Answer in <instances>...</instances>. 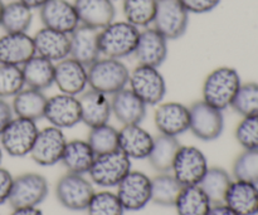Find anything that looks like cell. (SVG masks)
<instances>
[{
    "mask_svg": "<svg viewBox=\"0 0 258 215\" xmlns=\"http://www.w3.org/2000/svg\"><path fill=\"white\" fill-rule=\"evenodd\" d=\"M117 198L125 211H139L151 201V179L141 171L131 170L117 185Z\"/></svg>",
    "mask_w": 258,
    "mask_h": 215,
    "instance_id": "obj_12",
    "label": "cell"
},
{
    "mask_svg": "<svg viewBox=\"0 0 258 215\" xmlns=\"http://www.w3.org/2000/svg\"><path fill=\"white\" fill-rule=\"evenodd\" d=\"M49 193L47 179L37 173H25L13 180L8 203L13 209L39 206Z\"/></svg>",
    "mask_w": 258,
    "mask_h": 215,
    "instance_id": "obj_6",
    "label": "cell"
},
{
    "mask_svg": "<svg viewBox=\"0 0 258 215\" xmlns=\"http://www.w3.org/2000/svg\"><path fill=\"white\" fill-rule=\"evenodd\" d=\"M87 76L91 90L112 96L128 85L130 70L120 59L105 57L87 67Z\"/></svg>",
    "mask_w": 258,
    "mask_h": 215,
    "instance_id": "obj_2",
    "label": "cell"
},
{
    "mask_svg": "<svg viewBox=\"0 0 258 215\" xmlns=\"http://www.w3.org/2000/svg\"><path fill=\"white\" fill-rule=\"evenodd\" d=\"M95 193L92 183L80 174L67 173L55 185V196L59 204L72 211L86 210Z\"/></svg>",
    "mask_w": 258,
    "mask_h": 215,
    "instance_id": "obj_8",
    "label": "cell"
},
{
    "mask_svg": "<svg viewBox=\"0 0 258 215\" xmlns=\"http://www.w3.org/2000/svg\"><path fill=\"white\" fill-rule=\"evenodd\" d=\"M208 215H238L236 211L232 210L228 205H226L224 203L222 204H213L209 210Z\"/></svg>",
    "mask_w": 258,
    "mask_h": 215,
    "instance_id": "obj_45",
    "label": "cell"
},
{
    "mask_svg": "<svg viewBox=\"0 0 258 215\" xmlns=\"http://www.w3.org/2000/svg\"><path fill=\"white\" fill-rule=\"evenodd\" d=\"M10 215H44V213L38 206H32V208L13 209V213Z\"/></svg>",
    "mask_w": 258,
    "mask_h": 215,
    "instance_id": "obj_46",
    "label": "cell"
},
{
    "mask_svg": "<svg viewBox=\"0 0 258 215\" xmlns=\"http://www.w3.org/2000/svg\"><path fill=\"white\" fill-rule=\"evenodd\" d=\"M146 107L130 88H123L111 97L112 113L123 126L140 125L146 116Z\"/></svg>",
    "mask_w": 258,
    "mask_h": 215,
    "instance_id": "obj_25",
    "label": "cell"
},
{
    "mask_svg": "<svg viewBox=\"0 0 258 215\" xmlns=\"http://www.w3.org/2000/svg\"><path fill=\"white\" fill-rule=\"evenodd\" d=\"M33 55L34 43L28 33H5L0 37V64L22 67Z\"/></svg>",
    "mask_w": 258,
    "mask_h": 215,
    "instance_id": "obj_21",
    "label": "cell"
},
{
    "mask_svg": "<svg viewBox=\"0 0 258 215\" xmlns=\"http://www.w3.org/2000/svg\"><path fill=\"white\" fill-rule=\"evenodd\" d=\"M180 146L178 138L173 137V136L160 133L159 136L154 137L153 148H151L150 155L148 158L154 170H156L158 173H170Z\"/></svg>",
    "mask_w": 258,
    "mask_h": 215,
    "instance_id": "obj_30",
    "label": "cell"
},
{
    "mask_svg": "<svg viewBox=\"0 0 258 215\" xmlns=\"http://www.w3.org/2000/svg\"><path fill=\"white\" fill-rule=\"evenodd\" d=\"M212 205L201 186L191 185L184 186L174 206L178 215H208Z\"/></svg>",
    "mask_w": 258,
    "mask_h": 215,
    "instance_id": "obj_33",
    "label": "cell"
},
{
    "mask_svg": "<svg viewBox=\"0 0 258 215\" xmlns=\"http://www.w3.org/2000/svg\"><path fill=\"white\" fill-rule=\"evenodd\" d=\"M33 22V9L20 0L4 4L0 27L5 33H27Z\"/></svg>",
    "mask_w": 258,
    "mask_h": 215,
    "instance_id": "obj_31",
    "label": "cell"
},
{
    "mask_svg": "<svg viewBox=\"0 0 258 215\" xmlns=\"http://www.w3.org/2000/svg\"><path fill=\"white\" fill-rule=\"evenodd\" d=\"M14 178L7 169L0 166V205L9 200Z\"/></svg>",
    "mask_w": 258,
    "mask_h": 215,
    "instance_id": "obj_43",
    "label": "cell"
},
{
    "mask_svg": "<svg viewBox=\"0 0 258 215\" xmlns=\"http://www.w3.org/2000/svg\"><path fill=\"white\" fill-rule=\"evenodd\" d=\"M126 22L136 28H148L155 18L158 0H122Z\"/></svg>",
    "mask_w": 258,
    "mask_h": 215,
    "instance_id": "obj_35",
    "label": "cell"
},
{
    "mask_svg": "<svg viewBox=\"0 0 258 215\" xmlns=\"http://www.w3.org/2000/svg\"><path fill=\"white\" fill-rule=\"evenodd\" d=\"M47 96L43 91L33 90V88H23L18 95L13 97L12 108L17 117L28 118L37 122L44 117Z\"/></svg>",
    "mask_w": 258,
    "mask_h": 215,
    "instance_id": "obj_29",
    "label": "cell"
},
{
    "mask_svg": "<svg viewBox=\"0 0 258 215\" xmlns=\"http://www.w3.org/2000/svg\"><path fill=\"white\" fill-rule=\"evenodd\" d=\"M54 85L60 93L80 96L88 86L87 67L71 57L59 60L55 63Z\"/></svg>",
    "mask_w": 258,
    "mask_h": 215,
    "instance_id": "obj_18",
    "label": "cell"
},
{
    "mask_svg": "<svg viewBox=\"0 0 258 215\" xmlns=\"http://www.w3.org/2000/svg\"><path fill=\"white\" fill-rule=\"evenodd\" d=\"M2 160H3V149L2 146H0V164H2Z\"/></svg>",
    "mask_w": 258,
    "mask_h": 215,
    "instance_id": "obj_49",
    "label": "cell"
},
{
    "mask_svg": "<svg viewBox=\"0 0 258 215\" xmlns=\"http://www.w3.org/2000/svg\"><path fill=\"white\" fill-rule=\"evenodd\" d=\"M22 67L0 64V98L14 97L24 88Z\"/></svg>",
    "mask_w": 258,
    "mask_h": 215,
    "instance_id": "obj_40",
    "label": "cell"
},
{
    "mask_svg": "<svg viewBox=\"0 0 258 215\" xmlns=\"http://www.w3.org/2000/svg\"><path fill=\"white\" fill-rule=\"evenodd\" d=\"M189 14H206L216 9L222 0H180Z\"/></svg>",
    "mask_w": 258,
    "mask_h": 215,
    "instance_id": "obj_42",
    "label": "cell"
},
{
    "mask_svg": "<svg viewBox=\"0 0 258 215\" xmlns=\"http://www.w3.org/2000/svg\"><path fill=\"white\" fill-rule=\"evenodd\" d=\"M232 181V176L226 169L213 166L208 168L198 185L206 193L212 204H222L224 203V198Z\"/></svg>",
    "mask_w": 258,
    "mask_h": 215,
    "instance_id": "obj_34",
    "label": "cell"
},
{
    "mask_svg": "<svg viewBox=\"0 0 258 215\" xmlns=\"http://www.w3.org/2000/svg\"><path fill=\"white\" fill-rule=\"evenodd\" d=\"M95 159V151L87 141L72 140L67 141L60 163L64 165L68 173L85 175L91 170Z\"/></svg>",
    "mask_w": 258,
    "mask_h": 215,
    "instance_id": "obj_28",
    "label": "cell"
},
{
    "mask_svg": "<svg viewBox=\"0 0 258 215\" xmlns=\"http://www.w3.org/2000/svg\"><path fill=\"white\" fill-rule=\"evenodd\" d=\"M78 100L81 106V122L90 128L108 123L112 115V108L107 95L90 88L81 93Z\"/></svg>",
    "mask_w": 258,
    "mask_h": 215,
    "instance_id": "obj_22",
    "label": "cell"
},
{
    "mask_svg": "<svg viewBox=\"0 0 258 215\" xmlns=\"http://www.w3.org/2000/svg\"><path fill=\"white\" fill-rule=\"evenodd\" d=\"M234 136L243 150H257L258 149V116L242 117L237 125Z\"/></svg>",
    "mask_w": 258,
    "mask_h": 215,
    "instance_id": "obj_41",
    "label": "cell"
},
{
    "mask_svg": "<svg viewBox=\"0 0 258 215\" xmlns=\"http://www.w3.org/2000/svg\"><path fill=\"white\" fill-rule=\"evenodd\" d=\"M100 30L86 25H78L70 34L71 48L70 57L90 67L92 63L101 58L100 43H98Z\"/></svg>",
    "mask_w": 258,
    "mask_h": 215,
    "instance_id": "obj_19",
    "label": "cell"
},
{
    "mask_svg": "<svg viewBox=\"0 0 258 215\" xmlns=\"http://www.w3.org/2000/svg\"><path fill=\"white\" fill-rule=\"evenodd\" d=\"M236 180L247 181L258 185V149L257 150H244L239 154L233 163L232 169Z\"/></svg>",
    "mask_w": 258,
    "mask_h": 215,
    "instance_id": "obj_38",
    "label": "cell"
},
{
    "mask_svg": "<svg viewBox=\"0 0 258 215\" xmlns=\"http://www.w3.org/2000/svg\"><path fill=\"white\" fill-rule=\"evenodd\" d=\"M128 86L146 106L159 105L166 95L165 78L155 67L139 64L130 72Z\"/></svg>",
    "mask_w": 258,
    "mask_h": 215,
    "instance_id": "obj_7",
    "label": "cell"
},
{
    "mask_svg": "<svg viewBox=\"0 0 258 215\" xmlns=\"http://www.w3.org/2000/svg\"><path fill=\"white\" fill-rule=\"evenodd\" d=\"M224 204L238 215H257L258 185L242 180L232 181Z\"/></svg>",
    "mask_w": 258,
    "mask_h": 215,
    "instance_id": "obj_26",
    "label": "cell"
},
{
    "mask_svg": "<svg viewBox=\"0 0 258 215\" xmlns=\"http://www.w3.org/2000/svg\"><path fill=\"white\" fill-rule=\"evenodd\" d=\"M3 9H4V3H3V0H0V20H2Z\"/></svg>",
    "mask_w": 258,
    "mask_h": 215,
    "instance_id": "obj_48",
    "label": "cell"
},
{
    "mask_svg": "<svg viewBox=\"0 0 258 215\" xmlns=\"http://www.w3.org/2000/svg\"><path fill=\"white\" fill-rule=\"evenodd\" d=\"M140 29L128 22H115L100 30L98 43H100L101 55L107 58L128 57L135 52L138 44Z\"/></svg>",
    "mask_w": 258,
    "mask_h": 215,
    "instance_id": "obj_3",
    "label": "cell"
},
{
    "mask_svg": "<svg viewBox=\"0 0 258 215\" xmlns=\"http://www.w3.org/2000/svg\"><path fill=\"white\" fill-rule=\"evenodd\" d=\"M87 142L95 151L96 156L118 150V131L108 123L97 126L91 128Z\"/></svg>",
    "mask_w": 258,
    "mask_h": 215,
    "instance_id": "obj_36",
    "label": "cell"
},
{
    "mask_svg": "<svg viewBox=\"0 0 258 215\" xmlns=\"http://www.w3.org/2000/svg\"><path fill=\"white\" fill-rule=\"evenodd\" d=\"M55 63L50 62L47 58L35 54L28 62L22 65L23 77L25 85L33 90L43 91L52 87L54 83Z\"/></svg>",
    "mask_w": 258,
    "mask_h": 215,
    "instance_id": "obj_27",
    "label": "cell"
},
{
    "mask_svg": "<svg viewBox=\"0 0 258 215\" xmlns=\"http://www.w3.org/2000/svg\"><path fill=\"white\" fill-rule=\"evenodd\" d=\"M44 117L50 126L60 128H71L81 122V106L77 96L59 95L52 96L47 100Z\"/></svg>",
    "mask_w": 258,
    "mask_h": 215,
    "instance_id": "obj_14",
    "label": "cell"
},
{
    "mask_svg": "<svg viewBox=\"0 0 258 215\" xmlns=\"http://www.w3.org/2000/svg\"><path fill=\"white\" fill-rule=\"evenodd\" d=\"M184 186L170 173H159L151 179V201L160 206H174Z\"/></svg>",
    "mask_w": 258,
    "mask_h": 215,
    "instance_id": "obj_32",
    "label": "cell"
},
{
    "mask_svg": "<svg viewBox=\"0 0 258 215\" xmlns=\"http://www.w3.org/2000/svg\"><path fill=\"white\" fill-rule=\"evenodd\" d=\"M190 126L189 131L202 141H214L223 133L224 116L223 111L208 105L207 102L197 101L189 107Z\"/></svg>",
    "mask_w": 258,
    "mask_h": 215,
    "instance_id": "obj_10",
    "label": "cell"
},
{
    "mask_svg": "<svg viewBox=\"0 0 258 215\" xmlns=\"http://www.w3.org/2000/svg\"><path fill=\"white\" fill-rule=\"evenodd\" d=\"M13 108L4 98H0V135L4 131V128L9 125L10 121L13 120Z\"/></svg>",
    "mask_w": 258,
    "mask_h": 215,
    "instance_id": "obj_44",
    "label": "cell"
},
{
    "mask_svg": "<svg viewBox=\"0 0 258 215\" xmlns=\"http://www.w3.org/2000/svg\"><path fill=\"white\" fill-rule=\"evenodd\" d=\"M130 171L131 159L122 151L115 150L96 156L88 175L96 185L101 188H113L117 186Z\"/></svg>",
    "mask_w": 258,
    "mask_h": 215,
    "instance_id": "obj_4",
    "label": "cell"
},
{
    "mask_svg": "<svg viewBox=\"0 0 258 215\" xmlns=\"http://www.w3.org/2000/svg\"><path fill=\"white\" fill-rule=\"evenodd\" d=\"M35 54L57 63L70 57V34L43 27L33 37Z\"/></svg>",
    "mask_w": 258,
    "mask_h": 215,
    "instance_id": "obj_23",
    "label": "cell"
},
{
    "mask_svg": "<svg viewBox=\"0 0 258 215\" xmlns=\"http://www.w3.org/2000/svg\"><path fill=\"white\" fill-rule=\"evenodd\" d=\"M43 27L71 34L80 25L73 3L68 0H48L39 8Z\"/></svg>",
    "mask_w": 258,
    "mask_h": 215,
    "instance_id": "obj_16",
    "label": "cell"
},
{
    "mask_svg": "<svg viewBox=\"0 0 258 215\" xmlns=\"http://www.w3.org/2000/svg\"><path fill=\"white\" fill-rule=\"evenodd\" d=\"M73 5L81 25L101 30L115 20L113 0H75Z\"/></svg>",
    "mask_w": 258,
    "mask_h": 215,
    "instance_id": "obj_20",
    "label": "cell"
},
{
    "mask_svg": "<svg viewBox=\"0 0 258 215\" xmlns=\"http://www.w3.org/2000/svg\"><path fill=\"white\" fill-rule=\"evenodd\" d=\"M153 25L168 40L179 39L189 27V13L180 0H158Z\"/></svg>",
    "mask_w": 258,
    "mask_h": 215,
    "instance_id": "obj_9",
    "label": "cell"
},
{
    "mask_svg": "<svg viewBox=\"0 0 258 215\" xmlns=\"http://www.w3.org/2000/svg\"><path fill=\"white\" fill-rule=\"evenodd\" d=\"M154 121L159 132L166 136L178 137L189 131L190 126L189 107L180 102L161 103L156 108Z\"/></svg>",
    "mask_w": 258,
    "mask_h": 215,
    "instance_id": "obj_17",
    "label": "cell"
},
{
    "mask_svg": "<svg viewBox=\"0 0 258 215\" xmlns=\"http://www.w3.org/2000/svg\"><path fill=\"white\" fill-rule=\"evenodd\" d=\"M67 138L60 128L49 126L39 130L29 155L40 166H53L60 163Z\"/></svg>",
    "mask_w": 258,
    "mask_h": 215,
    "instance_id": "obj_13",
    "label": "cell"
},
{
    "mask_svg": "<svg viewBox=\"0 0 258 215\" xmlns=\"http://www.w3.org/2000/svg\"><path fill=\"white\" fill-rule=\"evenodd\" d=\"M231 107L242 117L258 116V82L242 83Z\"/></svg>",
    "mask_w": 258,
    "mask_h": 215,
    "instance_id": "obj_37",
    "label": "cell"
},
{
    "mask_svg": "<svg viewBox=\"0 0 258 215\" xmlns=\"http://www.w3.org/2000/svg\"><path fill=\"white\" fill-rule=\"evenodd\" d=\"M38 132L35 121L15 117L0 135V146L12 158H24L32 151Z\"/></svg>",
    "mask_w": 258,
    "mask_h": 215,
    "instance_id": "obj_5",
    "label": "cell"
},
{
    "mask_svg": "<svg viewBox=\"0 0 258 215\" xmlns=\"http://www.w3.org/2000/svg\"><path fill=\"white\" fill-rule=\"evenodd\" d=\"M20 2L24 3L27 7H29L30 9H39L40 7L45 4L48 0H20Z\"/></svg>",
    "mask_w": 258,
    "mask_h": 215,
    "instance_id": "obj_47",
    "label": "cell"
},
{
    "mask_svg": "<svg viewBox=\"0 0 258 215\" xmlns=\"http://www.w3.org/2000/svg\"><path fill=\"white\" fill-rule=\"evenodd\" d=\"M208 168V160L201 149L196 146H180L171 173L181 185L191 186L201 183Z\"/></svg>",
    "mask_w": 258,
    "mask_h": 215,
    "instance_id": "obj_11",
    "label": "cell"
},
{
    "mask_svg": "<svg viewBox=\"0 0 258 215\" xmlns=\"http://www.w3.org/2000/svg\"><path fill=\"white\" fill-rule=\"evenodd\" d=\"M242 85L241 76L232 67H218L207 76L202 93L203 101L218 110L231 107Z\"/></svg>",
    "mask_w": 258,
    "mask_h": 215,
    "instance_id": "obj_1",
    "label": "cell"
},
{
    "mask_svg": "<svg viewBox=\"0 0 258 215\" xmlns=\"http://www.w3.org/2000/svg\"><path fill=\"white\" fill-rule=\"evenodd\" d=\"M169 40L155 28H144L140 30L138 44L134 55L139 64L159 68L168 58Z\"/></svg>",
    "mask_w": 258,
    "mask_h": 215,
    "instance_id": "obj_15",
    "label": "cell"
},
{
    "mask_svg": "<svg viewBox=\"0 0 258 215\" xmlns=\"http://www.w3.org/2000/svg\"><path fill=\"white\" fill-rule=\"evenodd\" d=\"M153 144V136L140 125H125L118 131V150L128 159H148Z\"/></svg>",
    "mask_w": 258,
    "mask_h": 215,
    "instance_id": "obj_24",
    "label": "cell"
},
{
    "mask_svg": "<svg viewBox=\"0 0 258 215\" xmlns=\"http://www.w3.org/2000/svg\"><path fill=\"white\" fill-rule=\"evenodd\" d=\"M86 211L87 215H123L125 209L115 193L98 191L93 194Z\"/></svg>",
    "mask_w": 258,
    "mask_h": 215,
    "instance_id": "obj_39",
    "label": "cell"
}]
</instances>
